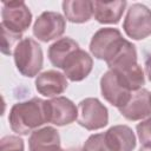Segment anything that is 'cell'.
Masks as SVG:
<instances>
[{
    "label": "cell",
    "instance_id": "6da1fadb",
    "mask_svg": "<svg viewBox=\"0 0 151 151\" xmlns=\"http://www.w3.org/2000/svg\"><path fill=\"white\" fill-rule=\"evenodd\" d=\"M8 123L13 132L27 136L38 127L48 123L46 100L34 97L29 100L20 101L11 107Z\"/></svg>",
    "mask_w": 151,
    "mask_h": 151
},
{
    "label": "cell",
    "instance_id": "7a4b0ae2",
    "mask_svg": "<svg viewBox=\"0 0 151 151\" xmlns=\"http://www.w3.org/2000/svg\"><path fill=\"white\" fill-rule=\"evenodd\" d=\"M17 70L25 77L38 76L42 68L44 54L41 46L32 38H24L13 52Z\"/></svg>",
    "mask_w": 151,
    "mask_h": 151
},
{
    "label": "cell",
    "instance_id": "3957f363",
    "mask_svg": "<svg viewBox=\"0 0 151 151\" xmlns=\"http://www.w3.org/2000/svg\"><path fill=\"white\" fill-rule=\"evenodd\" d=\"M125 40L119 29L103 27L93 34L90 41V52L94 58L107 63L118 53Z\"/></svg>",
    "mask_w": 151,
    "mask_h": 151
},
{
    "label": "cell",
    "instance_id": "277c9868",
    "mask_svg": "<svg viewBox=\"0 0 151 151\" xmlns=\"http://www.w3.org/2000/svg\"><path fill=\"white\" fill-rule=\"evenodd\" d=\"M125 34L133 40H143L151 34V9L143 4H132L123 22Z\"/></svg>",
    "mask_w": 151,
    "mask_h": 151
},
{
    "label": "cell",
    "instance_id": "5b68a950",
    "mask_svg": "<svg viewBox=\"0 0 151 151\" xmlns=\"http://www.w3.org/2000/svg\"><path fill=\"white\" fill-rule=\"evenodd\" d=\"M77 122L88 131L100 130L109 124L107 107L97 98H85L78 104Z\"/></svg>",
    "mask_w": 151,
    "mask_h": 151
},
{
    "label": "cell",
    "instance_id": "8992f818",
    "mask_svg": "<svg viewBox=\"0 0 151 151\" xmlns=\"http://www.w3.org/2000/svg\"><path fill=\"white\" fill-rule=\"evenodd\" d=\"M1 24L7 29L22 34L32 22V13L24 1L2 2Z\"/></svg>",
    "mask_w": 151,
    "mask_h": 151
},
{
    "label": "cell",
    "instance_id": "52a82bcc",
    "mask_svg": "<svg viewBox=\"0 0 151 151\" xmlns=\"http://www.w3.org/2000/svg\"><path fill=\"white\" fill-rule=\"evenodd\" d=\"M100 91L104 99L117 109L126 105L132 96V92L127 88L120 77L112 70H109L101 76Z\"/></svg>",
    "mask_w": 151,
    "mask_h": 151
},
{
    "label": "cell",
    "instance_id": "ba28073f",
    "mask_svg": "<svg viewBox=\"0 0 151 151\" xmlns=\"http://www.w3.org/2000/svg\"><path fill=\"white\" fill-rule=\"evenodd\" d=\"M66 28V19L58 12H42L33 25V35L42 41L48 42L60 38Z\"/></svg>",
    "mask_w": 151,
    "mask_h": 151
},
{
    "label": "cell",
    "instance_id": "9c48e42d",
    "mask_svg": "<svg viewBox=\"0 0 151 151\" xmlns=\"http://www.w3.org/2000/svg\"><path fill=\"white\" fill-rule=\"evenodd\" d=\"M48 123L57 126H64L73 123L78 118V107L66 97H54L46 100Z\"/></svg>",
    "mask_w": 151,
    "mask_h": 151
},
{
    "label": "cell",
    "instance_id": "30bf717a",
    "mask_svg": "<svg viewBox=\"0 0 151 151\" xmlns=\"http://www.w3.org/2000/svg\"><path fill=\"white\" fill-rule=\"evenodd\" d=\"M118 110L127 120L137 122L149 118L151 116V92L146 88L132 92L127 104Z\"/></svg>",
    "mask_w": 151,
    "mask_h": 151
},
{
    "label": "cell",
    "instance_id": "8fae6325",
    "mask_svg": "<svg viewBox=\"0 0 151 151\" xmlns=\"http://www.w3.org/2000/svg\"><path fill=\"white\" fill-rule=\"evenodd\" d=\"M93 59L84 50L78 48L65 61L63 71L65 77L71 81L84 80L92 71Z\"/></svg>",
    "mask_w": 151,
    "mask_h": 151
},
{
    "label": "cell",
    "instance_id": "7c38bea8",
    "mask_svg": "<svg viewBox=\"0 0 151 151\" xmlns=\"http://www.w3.org/2000/svg\"><path fill=\"white\" fill-rule=\"evenodd\" d=\"M67 85L65 74L54 70L45 71L35 78V88L44 97H59V94L66 91Z\"/></svg>",
    "mask_w": 151,
    "mask_h": 151
},
{
    "label": "cell",
    "instance_id": "4fadbf2b",
    "mask_svg": "<svg viewBox=\"0 0 151 151\" xmlns=\"http://www.w3.org/2000/svg\"><path fill=\"white\" fill-rule=\"evenodd\" d=\"M125 0L93 1V17L99 24H118L126 8Z\"/></svg>",
    "mask_w": 151,
    "mask_h": 151
},
{
    "label": "cell",
    "instance_id": "5bb4252c",
    "mask_svg": "<svg viewBox=\"0 0 151 151\" xmlns=\"http://www.w3.org/2000/svg\"><path fill=\"white\" fill-rule=\"evenodd\" d=\"M105 137L113 151H132L136 147V136L127 125H114L105 132Z\"/></svg>",
    "mask_w": 151,
    "mask_h": 151
},
{
    "label": "cell",
    "instance_id": "9a60e30c",
    "mask_svg": "<svg viewBox=\"0 0 151 151\" xmlns=\"http://www.w3.org/2000/svg\"><path fill=\"white\" fill-rule=\"evenodd\" d=\"M63 11L66 20L70 22L84 24L93 17V1L66 0L63 2Z\"/></svg>",
    "mask_w": 151,
    "mask_h": 151
},
{
    "label": "cell",
    "instance_id": "2e32d148",
    "mask_svg": "<svg viewBox=\"0 0 151 151\" xmlns=\"http://www.w3.org/2000/svg\"><path fill=\"white\" fill-rule=\"evenodd\" d=\"M78 48L79 45L76 40L68 37L60 38L48 47V52H47L48 59L53 66L58 68H63L66 59Z\"/></svg>",
    "mask_w": 151,
    "mask_h": 151
},
{
    "label": "cell",
    "instance_id": "e0dca14e",
    "mask_svg": "<svg viewBox=\"0 0 151 151\" xmlns=\"http://www.w3.org/2000/svg\"><path fill=\"white\" fill-rule=\"evenodd\" d=\"M0 28H1V53L5 55H11L13 54L18 44L22 40L21 39L22 34L14 33L7 29L6 27H4L2 25H0Z\"/></svg>",
    "mask_w": 151,
    "mask_h": 151
},
{
    "label": "cell",
    "instance_id": "ac0fdd59",
    "mask_svg": "<svg viewBox=\"0 0 151 151\" xmlns=\"http://www.w3.org/2000/svg\"><path fill=\"white\" fill-rule=\"evenodd\" d=\"M81 151H113L106 140L105 132L91 134L83 145Z\"/></svg>",
    "mask_w": 151,
    "mask_h": 151
},
{
    "label": "cell",
    "instance_id": "d6986e66",
    "mask_svg": "<svg viewBox=\"0 0 151 151\" xmlns=\"http://www.w3.org/2000/svg\"><path fill=\"white\" fill-rule=\"evenodd\" d=\"M137 136L140 144L144 147L151 149V116L144 120H142L136 126Z\"/></svg>",
    "mask_w": 151,
    "mask_h": 151
},
{
    "label": "cell",
    "instance_id": "ffe728a7",
    "mask_svg": "<svg viewBox=\"0 0 151 151\" xmlns=\"http://www.w3.org/2000/svg\"><path fill=\"white\" fill-rule=\"evenodd\" d=\"M0 151H25L24 140L18 136H5L0 140Z\"/></svg>",
    "mask_w": 151,
    "mask_h": 151
},
{
    "label": "cell",
    "instance_id": "44dd1931",
    "mask_svg": "<svg viewBox=\"0 0 151 151\" xmlns=\"http://www.w3.org/2000/svg\"><path fill=\"white\" fill-rule=\"evenodd\" d=\"M145 73H146L149 81L151 83V54L147 57V59L145 61Z\"/></svg>",
    "mask_w": 151,
    "mask_h": 151
},
{
    "label": "cell",
    "instance_id": "7402d4cb",
    "mask_svg": "<svg viewBox=\"0 0 151 151\" xmlns=\"http://www.w3.org/2000/svg\"><path fill=\"white\" fill-rule=\"evenodd\" d=\"M139 151H151V149H149V147H144V146H142V147L139 149Z\"/></svg>",
    "mask_w": 151,
    "mask_h": 151
},
{
    "label": "cell",
    "instance_id": "603a6c76",
    "mask_svg": "<svg viewBox=\"0 0 151 151\" xmlns=\"http://www.w3.org/2000/svg\"><path fill=\"white\" fill-rule=\"evenodd\" d=\"M67 151H81V150H79V149H70Z\"/></svg>",
    "mask_w": 151,
    "mask_h": 151
},
{
    "label": "cell",
    "instance_id": "cb8c5ba5",
    "mask_svg": "<svg viewBox=\"0 0 151 151\" xmlns=\"http://www.w3.org/2000/svg\"><path fill=\"white\" fill-rule=\"evenodd\" d=\"M60 151H66V150H64V149H61V150H60Z\"/></svg>",
    "mask_w": 151,
    "mask_h": 151
}]
</instances>
